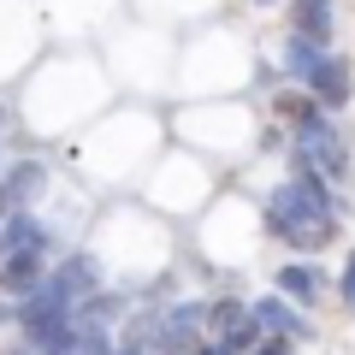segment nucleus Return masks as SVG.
Segmentation results:
<instances>
[{"label":"nucleus","mask_w":355,"mask_h":355,"mask_svg":"<svg viewBox=\"0 0 355 355\" xmlns=\"http://www.w3.org/2000/svg\"><path fill=\"white\" fill-rule=\"evenodd\" d=\"M249 314H254V308H243L237 296H219V302L207 308V338H225V331H231V326H243Z\"/></svg>","instance_id":"obj_11"},{"label":"nucleus","mask_w":355,"mask_h":355,"mask_svg":"<svg viewBox=\"0 0 355 355\" xmlns=\"http://www.w3.org/2000/svg\"><path fill=\"white\" fill-rule=\"evenodd\" d=\"M338 296H343V302L355 308V254H349V261H343V279H338Z\"/></svg>","instance_id":"obj_14"},{"label":"nucleus","mask_w":355,"mask_h":355,"mask_svg":"<svg viewBox=\"0 0 355 355\" xmlns=\"http://www.w3.org/2000/svg\"><path fill=\"white\" fill-rule=\"evenodd\" d=\"M308 89H314V101L326 107V113H338V107H349V60H338V53H326V60L308 71Z\"/></svg>","instance_id":"obj_4"},{"label":"nucleus","mask_w":355,"mask_h":355,"mask_svg":"<svg viewBox=\"0 0 355 355\" xmlns=\"http://www.w3.org/2000/svg\"><path fill=\"white\" fill-rule=\"evenodd\" d=\"M48 243H53L48 225H42V219H30V214H18V207L0 219V254H6V249H48Z\"/></svg>","instance_id":"obj_7"},{"label":"nucleus","mask_w":355,"mask_h":355,"mask_svg":"<svg viewBox=\"0 0 355 355\" xmlns=\"http://www.w3.org/2000/svg\"><path fill=\"white\" fill-rule=\"evenodd\" d=\"M254 320H261V326L272 331V338H291V343L314 338V326H308V314H302V308H296V302H291L284 291L261 296V302H254Z\"/></svg>","instance_id":"obj_3"},{"label":"nucleus","mask_w":355,"mask_h":355,"mask_svg":"<svg viewBox=\"0 0 355 355\" xmlns=\"http://www.w3.org/2000/svg\"><path fill=\"white\" fill-rule=\"evenodd\" d=\"M291 30H302V36H314V42H331V0H296Z\"/></svg>","instance_id":"obj_9"},{"label":"nucleus","mask_w":355,"mask_h":355,"mask_svg":"<svg viewBox=\"0 0 355 355\" xmlns=\"http://www.w3.org/2000/svg\"><path fill=\"white\" fill-rule=\"evenodd\" d=\"M291 154H302V160L314 166V172H326L331 184H343V178H349V148H343V130L326 119V107H320L314 119H302V125H296V148H291Z\"/></svg>","instance_id":"obj_1"},{"label":"nucleus","mask_w":355,"mask_h":355,"mask_svg":"<svg viewBox=\"0 0 355 355\" xmlns=\"http://www.w3.org/2000/svg\"><path fill=\"white\" fill-rule=\"evenodd\" d=\"M36 184H42V166H36V160H24V166H18V172H12V178H6V190H12V196H18V202H24V196H30V190H36Z\"/></svg>","instance_id":"obj_13"},{"label":"nucleus","mask_w":355,"mask_h":355,"mask_svg":"<svg viewBox=\"0 0 355 355\" xmlns=\"http://www.w3.org/2000/svg\"><path fill=\"white\" fill-rule=\"evenodd\" d=\"M272 107H279V113L291 119V125H302V119H314V113H320L314 89H308V95H302V89H284V95H279V101H272Z\"/></svg>","instance_id":"obj_12"},{"label":"nucleus","mask_w":355,"mask_h":355,"mask_svg":"<svg viewBox=\"0 0 355 355\" xmlns=\"http://www.w3.org/2000/svg\"><path fill=\"white\" fill-rule=\"evenodd\" d=\"M279 291L291 296L296 308H314L320 296L331 291V284H326V272H320V266H308V261H291V266H279Z\"/></svg>","instance_id":"obj_5"},{"label":"nucleus","mask_w":355,"mask_h":355,"mask_svg":"<svg viewBox=\"0 0 355 355\" xmlns=\"http://www.w3.org/2000/svg\"><path fill=\"white\" fill-rule=\"evenodd\" d=\"M42 272H48V249H6L0 254V296L24 302L30 291H42Z\"/></svg>","instance_id":"obj_2"},{"label":"nucleus","mask_w":355,"mask_h":355,"mask_svg":"<svg viewBox=\"0 0 355 355\" xmlns=\"http://www.w3.org/2000/svg\"><path fill=\"white\" fill-rule=\"evenodd\" d=\"M0 125H6V107H0Z\"/></svg>","instance_id":"obj_16"},{"label":"nucleus","mask_w":355,"mask_h":355,"mask_svg":"<svg viewBox=\"0 0 355 355\" xmlns=\"http://www.w3.org/2000/svg\"><path fill=\"white\" fill-rule=\"evenodd\" d=\"M279 60H284V71H291V77H308L320 60H326V42H314V36H302V30H291V36H284V48H279Z\"/></svg>","instance_id":"obj_8"},{"label":"nucleus","mask_w":355,"mask_h":355,"mask_svg":"<svg viewBox=\"0 0 355 355\" xmlns=\"http://www.w3.org/2000/svg\"><path fill=\"white\" fill-rule=\"evenodd\" d=\"M261 338H266V326H261V320H243V326H231L225 331V338H214L219 343V349H225V355H254V349H261Z\"/></svg>","instance_id":"obj_10"},{"label":"nucleus","mask_w":355,"mask_h":355,"mask_svg":"<svg viewBox=\"0 0 355 355\" xmlns=\"http://www.w3.org/2000/svg\"><path fill=\"white\" fill-rule=\"evenodd\" d=\"M0 320H18V308H12V296H0Z\"/></svg>","instance_id":"obj_15"},{"label":"nucleus","mask_w":355,"mask_h":355,"mask_svg":"<svg viewBox=\"0 0 355 355\" xmlns=\"http://www.w3.org/2000/svg\"><path fill=\"white\" fill-rule=\"evenodd\" d=\"M48 284H53V291H60L65 302L77 308V302H83V296H95V284H101V272H95V261H89V254H71V261H65V266H60V272H53Z\"/></svg>","instance_id":"obj_6"}]
</instances>
